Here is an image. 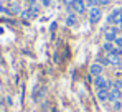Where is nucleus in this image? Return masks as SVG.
<instances>
[{"mask_svg":"<svg viewBox=\"0 0 122 112\" xmlns=\"http://www.w3.org/2000/svg\"><path fill=\"white\" fill-rule=\"evenodd\" d=\"M41 5L43 7H50L51 5V0H41Z\"/></svg>","mask_w":122,"mask_h":112,"instance_id":"nucleus-14","label":"nucleus"},{"mask_svg":"<svg viewBox=\"0 0 122 112\" xmlns=\"http://www.w3.org/2000/svg\"><path fill=\"white\" fill-rule=\"evenodd\" d=\"M121 97H122V92H121V89H116V87H112L111 91H109V101L114 104V102H117V101H121Z\"/></svg>","mask_w":122,"mask_h":112,"instance_id":"nucleus-6","label":"nucleus"},{"mask_svg":"<svg viewBox=\"0 0 122 112\" xmlns=\"http://www.w3.org/2000/svg\"><path fill=\"white\" fill-rule=\"evenodd\" d=\"M96 3H97V5H107L109 0H96Z\"/></svg>","mask_w":122,"mask_h":112,"instance_id":"nucleus-15","label":"nucleus"},{"mask_svg":"<svg viewBox=\"0 0 122 112\" xmlns=\"http://www.w3.org/2000/svg\"><path fill=\"white\" fill-rule=\"evenodd\" d=\"M122 21V10L121 8H114L111 13H109V17H107V23H111V25H119Z\"/></svg>","mask_w":122,"mask_h":112,"instance_id":"nucleus-1","label":"nucleus"},{"mask_svg":"<svg viewBox=\"0 0 122 112\" xmlns=\"http://www.w3.org/2000/svg\"><path fill=\"white\" fill-rule=\"evenodd\" d=\"M7 2H10V0H7Z\"/></svg>","mask_w":122,"mask_h":112,"instance_id":"nucleus-19","label":"nucleus"},{"mask_svg":"<svg viewBox=\"0 0 122 112\" xmlns=\"http://www.w3.org/2000/svg\"><path fill=\"white\" fill-rule=\"evenodd\" d=\"M121 10H122V7H121Z\"/></svg>","mask_w":122,"mask_h":112,"instance_id":"nucleus-20","label":"nucleus"},{"mask_svg":"<svg viewBox=\"0 0 122 112\" xmlns=\"http://www.w3.org/2000/svg\"><path fill=\"white\" fill-rule=\"evenodd\" d=\"M114 45L117 46V48H121L122 50V36H117L116 40H114Z\"/></svg>","mask_w":122,"mask_h":112,"instance_id":"nucleus-11","label":"nucleus"},{"mask_svg":"<svg viewBox=\"0 0 122 112\" xmlns=\"http://www.w3.org/2000/svg\"><path fill=\"white\" fill-rule=\"evenodd\" d=\"M116 48H114V43H111V41H106L104 43V51L106 53H112Z\"/></svg>","mask_w":122,"mask_h":112,"instance_id":"nucleus-10","label":"nucleus"},{"mask_svg":"<svg viewBox=\"0 0 122 112\" xmlns=\"http://www.w3.org/2000/svg\"><path fill=\"white\" fill-rule=\"evenodd\" d=\"M102 18V12L101 8H97V7H92L91 10H89V21L92 23V25H96V23H99Z\"/></svg>","mask_w":122,"mask_h":112,"instance_id":"nucleus-2","label":"nucleus"},{"mask_svg":"<svg viewBox=\"0 0 122 112\" xmlns=\"http://www.w3.org/2000/svg\"><path fill=\"white\" fill-rule=\"evenodd\" d=\"M114 109H116V111H121V109H122V102H121V101L114 102Z\"/></svg>","mask_w":122,"mask_h":112,"instance_id":"nucleus-13","label":"nucleus"},{"mask_svg":"<svg viewBox=\"0 0 122 112\" xmlns=\"http://www.w3.org/2000/svg\"><path fill=\"white\" fill-rule=\"evenodd\" d=\"M119 26H121V28H122V21H121V23H119Z\"/></svg>","mask_w":122,"mask_h":112,"instance_id":"nucleus-18","label":"nucleus"},{"mask_svg":"<svg viewBox=\"0 0 122 112\" xmlns=\"http://www.w3.org/2000/svg\"><path fill=\"white\" fill-rule=\"evenodd\" d=\"M76 23H78V18H76L74 15H68V17H66V25H68V26H74Z\"/></svg>","mask_w":122,"mask_h":112,"instance_id":"nucleus-9","label":"nucleus"},{"mask_svg":"<svg viewBox=\"0 0 122 112\" xmlns=\"http://www.w3.org/2000/svg\"><path fill=\"white\" fill-rule=\"evenodd\" d=\"M112 87H116V89H122V81H114Z\"/></svg>","mask_w":122,"mask_h":112,"instance_id":"nucleus-12","label":"nucleus"},{"mask_svg":"<svg viewBox=\"0 0 122 112\" xmlns=\"http://www.w3.org/2000/svg\"><path fill=\"white\" fill-rule=\"evenodd\" d=\"M94 84H96L97 89H111V81L106 79L104 76H97V77L94 79Z\"/></svg>","mask_w":122,"mask_h":112,"instance_id":"nucleus-3","label":"nucleus"},{"mask_svg":"<svg viewBox=\"0 0 122 112\" xmlns=\"http://www.w3.org/2000/svg\"><path fill=\"white\" fill-rule=\"evenodd\" d=\"M64 2H66V3H69V5H71V3H73V2H74V0H64Z\"/></svg>","mask_w":122,"mask_h":112,"instance_id":"nucleus-17","label":"nucleus"},{"mask_svg":"<svg viewBox=\"0 0 122 112\" xmlns=\"http://www.w3.org/2000/svg\"><path fill=\"white\" fill-rule=\"evenodd\" d=\"M71 7L74 8L76 13H84V12H86V2H84V0H74V2L71 3Z\"/></svg>","mask_w":122,"mask_h":112,"instance_id":"nucleus-5","label":"nucleus"},{"mask_svg":"<svg viewBox=\"0 0 122 112\" xmlns=\"http://www.w3.org/2000/svg\"><path fill=\"white\" fill-rule=\"evenodd\" d=\"M117 30L119 28H116V26H106V41H111V43H114V40L117 38Z\"/></svg>","mask_w":122,"mask_h":112,"instance_id":"nucleus-4","label":"nucleus"},{"mask_svg":"<svg viewBox=\"0 0 122 112\" xmlns=\"http://www.w3.org/2000/svg\"><path fill=\"white\" fill-rule=\"evenodd\" d=\"M91 74L96 76V77L101 76L102 74V66H101V64H97V63H94V64L91 66Z\"/></svg>","mask_w":122,"mask_h":112,"instance_id":"nucleus-8","label":"nucleus"},{"mask_svg":"<svg viewBox=\"0 0 122 112\" xmlns=\"http://www.w3.org/2000/svg\"><path fill=\"white\" fill-rule=\"evenodd\" d=\"M84 2L89 3V5H94V3H96V0H84Z\"/></svg>","mask_w":122,"mask_h":112,"instance_id":"nucleus-16","label":"nucleus"},{"mask_svg":"<svg viewBox=\"0 0 122 112\" xmlns=\"http://www.w3.org/2000/svg\"><path fill=\"white\" fill-rule=\"evenodd\" d=\"M109 91L111 89H97V99L102 102H107L109 101Z\"/></svg>","mask_w":122,"mask_h":112,"instance_id":"nucleus-7","label":"nucleus"}]
</instances>
